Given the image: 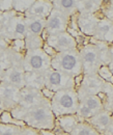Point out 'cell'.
<instances>
[{
    "mask_svg": "<svg viewBox=\"0 0 113 135\" xmlns=\"http://www.w3.org/2000/svg\"><path fill=\"white\" fill-rule=\"evenodd\" d=\"M57 135H71V134H67V133H65V132H63V133H60V134H57Z\"/></svg>",
    "mask_w": 113,
    "mask_h": 135,
    "instance_id": "cell-41",
    "label": "cell"
},
{
    "mask_svg": "<svg viewBox=\"0 0 113 135\" xmlns=\"http://www.w3.org/2000/svg\"><path fill=\"white\" fill-rule=\"evenodd\" d=\"M80 1H75V0H59V1H52L54 8L59 9L71 16L72 13H75L76 9H78Z\"/></svg>",
    "mask_w": 113,
    "mask_h": 135,
    "instance_id": "cell-21",
    "label": "cell"
},
{
    "mask_svg": "<svg viewBox=\"0 0 113 135\" xmlns=\"http://www.w3.org/2000/svg\"><path fill=\"white\" fill-rule=\"evenodd\" d=\"M2 28H3V13L0 12V33H1Z\"/></svg>",
    "mask_w": 113,
    "mask_h": 135,
    "instance_id": "cell-38",
    "label": "cell"
},
{
    "mask_svg": "<svg viewBox=\"0 0 113 135\" xmlns=\"http://www.w3.org/2000/svg\"><path fill=\"white\" fill-rule=\"evenodd\" d=\"M102 78L97 75L95 76L94 74H90L87 76V79L83 80L82 87L84 88V95H92V96H97L100 93L99 89L102 87L103 82H102Z\"/></svg>",
    "mask_w": 113,
    "mask_h": 135,
    "instance_id": "cell-15",
    "label": "cell"
},
{
    "mask_svg": "<svg viewBox=\"0 0 113 135\" xmlns=\"http://www.w3.org/2000/svg\"><path fill=\"white\" fill-rule=\"evenodd\" d=\"M1 33L4 34L6 37L12 38L13 41L25 38L28 34L25 15H18V13H16L15 16H13L8 21L3 23Z\"/></svg>",
    "mask_w": 113,
    "mask_h": 135,
    "instance_id": "cell-5",
    "label": "cell"
},
{
    "mask_svg": "<svg viewBox=\"0 0 113 135\" xmlns=\"http://www.w3.org/2000/svg\"><path fill=\"white\" fill-rule=\"evenodd\" d=\"M80 117H82V118H92L96 113L91 110V109H89L86 105H84V104H82V103H80V105H79V109H78V112H77Z\"/></svg>",
    "mask_w": 113,
    "mask_h": 135,
    "instance_id": "cell-29",
    "label": "cell"
},
{
    "mask_svg": "<svg viewBox=\"0 0 113 135\" xmlns=\"http://www.w3.org/2000/svg\"><path fill=\"white\" fill-rule=\"evenodd\" d=\"M51 68L55 71L65 73L71 77H76L80 75L83 71L80 52L78 49L59 52L54 58H52Z\"/></svg>",
    "mask_w": 113,
    "mask_h": 135,
    "instance_id": "cell-3",
    "label": "cell"
},
{
    "mask_svg": "<svg viewBox=\"0 0 113 135\" xmlns=\"http://www.w3.org/2000/svg\"><path fill=\"white\" fill-rule=\"evenodd\" d=\"M50 46H52L55 50L59 52H66V51L76 50L77 49V43L75 38L68 33L67 31L61 32L54 35H50L47 40Z\"/></svg>",
    "mask_w": 113,
    "mask_h": 135,
    "instance_id": "cell-8",
    "label": "cell"
},
{
    "mask_svg": "<svg viewBox=\"0 0 113 135\" xmlns=\"http://www.w3.org/2000/svg\"><path fill=\"white\" fill-rule=\"evenodd\" d=\"M95 35L97 40L112 41L113 40V23L110 20H102L97 23Z\"/></svg>",
    "mask_w": 113,
    "mask_h": 135,
    "instance_id": "cell-16",
    "label": "cell"
},
{
    "mask_svg": "<svg viewBox=\"0 0 113 135\" xmlns=\"http://www.w3.org/2000/svg\"><path fill=\"white\" fill-rule=\"evenodd\" d=\"M41 135H56L53 130H40Z\"/></svg>",
    "mask_w": 113,
    "mask_h": 135,
    "instance_id": "cell-37",
    "label": "cell"
},
{
    "mask_svg": "<svg viewBox=\"0 0 113 135\" xmlns=\"http://www.w3.org/2000/svg\"><path fill=\"white\" fill-rule=\"evenodd\" d=\"M35 1L32 0H17V1H13V11L16 13H22L23 15H25L29 8L33 5Z\"/></svg>",
    "mask_w": 113,
    "mask_h": 135,
    "instance_id": "cell-26",
    "label": "cell"
},
{
    "mask_svg": "<svg viewBox=\"0 0 113 135\" xmlns=\"http://www.w3.org/2000/svg\"><path fill=\"white\" fill-rule=\"evenodd\" d=\"M83 80H84V75L83 74H80L76 77H74V84H75V88L77 87H80L82 83H83Z\"/></svg>",
    "mask_w": 113,
    "mask_h": 135,
    "instance_id": "cell-36",
    "label": "cell"
},
{
    "mask_svg": "<svg viewBox=\"0 0 113 135\" xmlns=\"http://www.w3.org/2000/svg\"><path fill=\"white\" fill-rule=\"evenodd\" d=\"M52 58L43 51V49L27 50L25 54L23 69L25 72H37L45 73L51 69Z\"/></svg>",
    "mask_w": 113,
    "mask_h": 135,
    "instance_id": "cell-4",
    "label": "cell"
},
{
    "mask_svg": "<svg viewBox=\"0 0 113 135\" xmlns=\"http://www.w3.org/2000/svg\"><path fill=\"white\" fill-rule=\"evenodd\" d=\"M0 83H1V81H0Z\"/></svg>",
    "mask_w": 113,
    "mask_h": 135,
    "instance_id": "cell-42",
    "label": "cell"
},
{
    "mask_svg": "<svg viewBox=\"0 0 113 135\" xmlns=\"http://www.w3.org/2000/svg\"><path fill=\"white\" fill-rule=\"evenodd\" d=\"M28 33L41 36L46 28V19L38 17H25Z\"/></svg>",
    "mask_w": 113,
    "mask_h": 135,
    "instance_id": "cell-17",
    "label": "cell"
},
{
    "mask_svg": "<svg viewBox=\"0 0 113 135\" xmlns=\"http://www.w3.org/2000/svg\"><path fill=\"white\" fill-rule=\"evenodd\" d=\"M21 89L12 84L1 81L0 83V103L14 109L19 105Z\"/></svg>",
    "mask_w": 113,
    "mask_h": 135,
    "instance_id": "cell-9",
    "label": "cell"
},
{
    "mask_svg": "<svg viewBox=\"0 0 113 135\" xmlns=\"http://www.w3.org/2000/svg\"><path fill=\"white\" fill-rule=\"evenodd\" d=\"M1 78L3 79V82L14 85L20 89L26 87L24 69H19V68L15 67L9 68L5 71H2Z\"/></svg>",
    "mask_w": 113,
    "mask_h": 135,
    "instance_id": "cell-12",
    "label": "cell"
},
{
    "mask_svg": "<svg viewBox=\"0 0 113 135\" xmlns=\"http://www.w3.org/2000/svg\"><path fill=\"white\" fill-rule=\"evenodd\" d=\"M12 46L19 51H22L24 48H26L25 44V38H19V40H14L12 42Z\"/></svg>",
    "mask_w": 113,
    "mask_h": 135,
    "instance_id": "cell-32",
    "label": "cell"
},
{
    "mask_svg": "<svg viewBox=\"0 0 113 135\" xmlns=\"http://www.w3.org/2000/svg\"><path fill=\"white\" fill-rule=\"evenodd\" d=\"M79 52L83 64V71H94L100 62V52L97 47L89 44L83 46Z\"/></svg>",
    "mask_w": 113,
    "mask_h": 135,
    "instance_id": "cell-11",
    "label": "cell"
},
{
    "mask_svg": "<svg viewBox=\"0 0 113 135\" xmlns=\"http://www.w3.org/2000/svg\"><path fill=\"white\" fill-rule=\"evenodd\" d=\"M103 1H80L78 9L80 14H96Z\"/></svg>",
    "mask_w": 113,
    "mask_h": 135,
    "instance_id": "cell-24",
    "label": "cell"
},
{
    "mask_svg": "<svg viewBox=\"0 0 113 135\" xmlns=\"http://www.w3.org/2000/svg\"><path fill=\"white\" fill-rule=\"evenodd\" d=\"M21 127L15 125L0 124V135H20Z\"/></svg>",
    "mask_w": 113,
    "mask_h": 135,
    "instance_id": "cell-27",
    "label": "cell"
},
{
    "mask_svg": "<svg viewBox=\"0 0 113 135\" xmlns=\"http://www.w3.org/2000/svg\"><path fill=\"white\" fill-rule=\"evenodd\" d=\"M50 102L52 111L56 118L76 114L80 105V100L75 88H65L56 91Z\"/></svg>",
    "mask_w": 113,
    "mask_h": 135,
    "instance_id": "cell-2",
    "label": "cell"
},
{
    "mask_svg": "<svg viewBox=\"0 0 113 135\" xmlns=\"http://www.w3.org/2000/svg\"><path fill=\"white\" fill-rule=\"evenodd\" d=\"M44 43L45 42L43 41V38L41 36H37V35H32V34L28 33L25 37V44H26L27 50L42 49Z\"/></svg>",
    "mask_w": 113,
    "mask_h": 135,
    "instance_id": "cell-25",
    "label": "cell"
},
{
    "mask_svg": "<svg viewBox=\"0 0 113 135\" xmlns=\"http://www.w3.org/2000/svg\"><path fill=\"white\" fill-rule=\"evenodd\" d=\"M42 49H43V51L48 55L49 57H51V58H54V57L58 54V52L55 50L52 46H50L47 42H45V43H44V45H43Z\"/></svg>",
    "mask_w": 113,
    "mask_h": 135,
    "instance_id": "cell-31",
    "label": "cell"
},
{
    "mask_svg": "<svg viewBox=\"0 0 113 135\" xmlns=\"http://www.w3.org/2000/svg\"><path fill=\"white\" fill-rule=\"evenodd\" d=\"M45 75V87L52 89L53 91H58L65 88H75L74 77H71L65 73L49 69L44 73Z\"/></svg>",
    "mask_w": 113,
    "mask_h": 135,
    "instance_id": "cell-6",
    "label": "cell"
},
{
    "mask_svg": "<svg viewBox=\"0 0 113 135\" xmlns=\"http://www.w3.org/2000/svg\"><path fill=\"white\" fill-rule=\"evenodd\" d=\"M46 100L41 90L40 89H35V88H30V87H24L21 89V94H20V101L19 105L22 108H32L37 106L38 104H41L42 102Z\"/></svg>",
    "mask_w": 113,
    "mask_h": 135,
    "instance_id": "cell-10",
    "label": "cell"
},
{
    "mask_svg": "<svg viewBox=\"0 0 113 135\" xmlns=\"http://www.w3.org/2000/svg\"><path fill=\"white\" fill-rule=\"evenodd\" d=\"M106 135H113V126H112V125H110V126L107 128Z\"/></svg>",
    "mask_w": 113,
    "mask_h": 135,
    "instance_id": "cell-39",
    "label": "cell"
},
{
    "mask_svg": "<svg viewBox=\"0 0 113 135\" xmlns=\"http://www.w3.org/2000/svg\"><path fill=\"white\" fill-rule=\"evenodd\" d=\"M71 135H103L96 128L87 123H79Z\"/></svg>",
    "mask_w": 113,
    "mask_h": 135,
    "instance_id": "cell-23",
    "label": "cell"
},
{
    "mask_svg": "<svg viewBox=\"0 0 113 135\" xmlns=\"http://www.w3.org/2000/svg\"><path fill=\"white\" fill-rule=\"evenodd\" d=\"M20 135H41V133H40V131H37L36 129L31 128V127H28V128L22 127Z\"/></svg>",
    "mask_w": 113,
    "mask_h": 135,
    "instance_id": "cell-33",
    "label": "cell"
},
{
    "mask_svg": "<svg viewBox=\"0 0 113 135\" xmlns=\"http://www.w3.org/2000/svg\"><path fill=\"white\" fill-rule=\"evenodd\" d=\"M14 122V117L12 114L11 111H6L4 110L3 112H1L0 114V123L4 124V125H13Z\"/></svg>",
    "mask_w": 113,
    "mask_h": 135,
    "instance_id": "cell-30",
    "label": "cell"
},
{
    "mask_svg": "<svg viewBox=\"0 0 113 135\" xmlns=\"http://www.w3.org/2000/svg\"><path fill=\"white\" fill-rule=\"evenodd\" d=\"M82 104L86 105L89 109H91L96 114L99 113V111L102 109L103 107V102L99 99L97 96H92V95H83V97L81 98Z\"/></svg>",
    "mask_w": 113,
    "mask_h": 135,
    "instance_id": "cell-22",
    "label": "cell"
},
{
    "mask_svg": "<svg viewBox=\"0 0 113 135\" xmlns=\"http://www.w3.org/2000/svg\"><path fill=\"white\" fill-rule=\"evenodd\" d=\"M112 84H113V82H112Z\"/></svg>",
    "mask_w": 113,
    "mask_h": 135,
    "instance_id": "cell-43",
    "label": "cell"
},
{
    "mask_svg": "<svg viewBox=\"0 0 113 135\" xmlns=\"http://www.w3.org/2000/svg\"><path fill=\"white\" fill-rule=\"evenodd\" d=\"M13 9V1H0V12L5 13Z\"/></svg>",
    "mask_w": 113,
    "mask_h": 135,
    "instance_id": "cell-34",
    "label": "cell"
},
{
    "mask_svg": "<svg viewBox=\"0 0 113 135\" xmlns=\"http://www.w3.org/2000/svg\"><path fill=\"white\" fill-rule=\"evenodd\" d=\"M54 6L52 1H35L29 11L25 14V17H38L47 19Z\"/></svg>",
    "mask_w": 113,
    "mask_h": 135,
    "instance_id": "cell-14",
    "label": "cell"
},
{
    "mask_svg": "<svg viewBox=\"0 0 113 135\" xmlns=\"http://www.w3.org/2000/svg\"><path fill=\"white\" fill-rule=\"evenodd\" d=\"M25 82L26 87L41 90L45 87V75L37 72H25Z\"/></svg>",
    "mask_w": 113,
    "mask_h": 135,
    "instance_id": "cell-18",
    "label": "cell"
},
{
    "mask_svg": "<svg viewBox=\"0 0 113 135\" xmlns=\"http://www.w3.org/2000/svg\"><path fill=\"white\" fill-rule=\"evenodd\" d=\"M77 22L79 30L88 35L95 34L99 23L96 14H80L77 17Z\"/></svg>",
    "mask_w": 113,
    "mask_h": 135,
    "instance_id": "cell-13",
    "label": "cell"
},
{
    "mask_svg": "<svg viewBox=\"0 0 113 135\" xmlns=\"http://www.w3.org/2000/svg\"><path fill=\"white\" fill-rule=\"evenodd\" d=\"M56 122L60 126L62 131L65 133H67V134H71L74 131V129L77 127V125L79 124V120H78V118L75 114L59 117V118H57Z\"/></svg>",
    "mask_w": 113,
    "mask_h": 135,
    "instance_id": "cell-20",
    "label": "cell"
},
{
    "mask_svg": "<svg viewBox=\"0 0 113 135\" xmlns=\"http://www.w3.org/2000/svg\"><path fill=\"white\" fill-rule=\"evenodd\" d=\"M70 18L71 16H68L67 14L59 9L53 8L49 17L46 19V30L49 36L66 31L70 23Z\"/></svg>",
    "mask_w": 113,
    "mask_h": 135,
    "instance_id": "cell-7",
    "label": "cell"
},
{
    "mask_svg": "<svg viewBox=\"0 0 113 135\" xmlns=\"http://www.w3.org/2000/svg\"><path fill=\"white\" fill-rule=\"evenodd\" d=\"M12 114L15 118L25 122L31 128L40 130H53L56 124L55 115L51 108V102L45 100L37 106L26 109L17 106L12 109Z\"/></svg>",
    "mask_w": 113,
    "mask_h": 135,
    "instance_id": "cell-1",
    "label": "cell"
},
{
    "mask_svg": "<svg viewBox=\"0 0 113 135\" xmlns=\"http://www.w3.org/2000/svg\"><path fill=\"white\" fill-rule=\"evenodd\" d=\"M97 75L104 80V81H108L110 83L113 82V74L110 70V68L108 66H101L100 69L97 70Z\"/></svg>",
    "mask_w": 113,
    "mask_h": 135,
    "instance_id": "cell-28",
    "label": "cell"
},
{
    "mask_svg": "<svg viewBox=\"0 0 113 135\" xmlns=\"http://www.w3.org/2000/svg\"><path fill=\"white\" fill-rule=\"evenodd\" d=\"M110 68V70H111V72H112V74H113V62L111 64V67H109Z\"/></svg>",
    "mask_w": 113,
    "mask_h": 135,
    "instance_id": "cell-40",
    "label": "cell"
},
{
    "mask_svg": "<svg viewBox=\"0 0 113 135\" xmlns=\"http://www.w3.org/2000/svg\"><path fill=\"white\" fill-rule=\"evenodd\" d=\"M41 93H42L43 97H44L45 99L49 100V101H51V100L53 99L54 95H55V91H53L52 89H49V88H47V87L42 88V89H41Z\"/></svg>",
    "mask_w": 113,
    "mask_h": 135,
    "instance_id": "cell-35",
    "label": "cell"
},
{
    "mask_svg": "<svg viewBox=\"0 0 113 135\" xmlns=\"http://www.w3.org/2000/svg\"><path fill=\"white\" fill-rule=\"evenodd\" d=\"M88 124L96 128L97 131L107 130L111 124V117L107 112H99L92 118H88Z\"/></svg>",
    "mask_w": 113,
    "mask_h": 135,
    "instance_id": "cell-19",
    "label": "cell"
}]
</instances>
